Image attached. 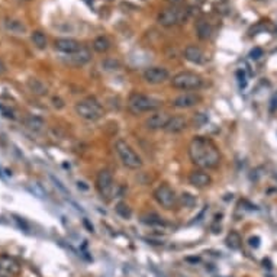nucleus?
I'll return each mask as SVG.
<instances>
[{
    "mask_svg": "<svg viewBox=\"0 0 277 277\" xmlns=\"http://www.w3.org/2000/svg\"><path fill=\"white\" fill-rule=\"evenodd\" d=\"M189 158L200 170H212L221 164V153L216 144L206 137H194L189 144Z\"/></svg>",
    "mask_w": 277,
    "mask_h": 277,
    "instance_id": "f257e3e1",
    "label": "nucleus"
},
{
    "mask_svg": "<svg viewBox=\"0 0 277 277\" xmlns=\"http://www.w3.org/2000/svg\"><path fill=\"white\" fill-rule=\"evenodd\" d=\"M163 106V102L160 99L144 93L134 92L128 97V109L134 115H141V113H150V112H157Z\"/></svg>",
    "mask_w": 277,
    "mask_h": 277,
    "instance_id": "f03ea898",
    "label": "nucleus"
},
{
    "mask_svg": "<svg viewBox=\"0 0 277 277\" xmlns=\"http://www.w3.org/2000/svg\"><path fill=\"white\" fill-rule=\"evenodd\" d=\"M189 18V9L180 6V5H171L170 8L163 9L158 16H157V22L164 27V28H173V27H179L181 24H184Z\"/></svg>",
    "mask_w": 277,
    "mask_h": 277,
    "instance_id": "7ed1b4c3",
    "label": "nucleus"
},
{
    "mask_svg": "<svg viewBox=\"0 0 277 277\" xmlns=\"http://www.w3.org/2000/svg\"><path fill=\"white\" fill-rule=\"evenodd\" d=\"M74 111L82 119L89 122H96L105 116V109L96 99H84L77 102L74 105Z\"/></svg>",
    "mask_w": 277,
    "mask_h": 277,
    "instance_id": "20e7f679",
    "label": "nucleus"
},
{
    "mask_svg": "<svg viewBox=\"0 0 277 277\" xmlns=\"http://www.w3.org/2000/svg\"><path fill=\"white\" fill-rule=\"evenodd\" d=\"M115 151L125 167L131 170H138L142 167V158L125 139L119 138L115 142Z\"/></svg>",
    "mask_w": 277,
    "mask_h": 277,
    "instance_id": "39448f33",
    "label": "nucleus"
},
{
    "mask_svg": "<svg viewBox=\"0 0 277 277\" xmlns=\"http://www.w3.org/2000/svg\"><path fill=\"white\" fill-rule=\"evenodd\" d=\"M170 83L177 90L192 92V90H199L203 86V79L193 71H181L173 76Z\"/></svg>",
    "mask_w": 277,
    "mask_h": 277,
    "instance_id": "423d86ee",
    "label": "nucleus"
},
{
    "mask_svg": "<svg viewBox=\"0 0 277 277\" xmlns=\"http://www.w3.org/2000/svg\"><path fill=\"white\" fill-rule=\"evenodd\" d=\"M154 200L166 210H171L177 206L179 203V197L176 196V192L171 186H168L167 183L160 184L155 190H154Z\"/></svg>",
    "mask_w": 277,
    "mask_h": 277,
    "instance_id": "0eeeda50",
    "label": "nucleus"
},
{
    "mask_svg": "<svg viewBox=\"0 0 277 277\" xmlns=\"http://www.w3.org/2000/svg\"><path fill=\"white\" fill-rule=\"evenodd\" d=\"M113 176L109 168H102L96 176V190L103 199H111L113 194Z\"/></svg>",
    "mask_w": 277,
    "mask_h": 277,
    "instance_id": "6e6552de",
    "label": "nucleus"
},
{
    "mask_svg": "<svg viewBox=\"0 0 277 277\" xmlns=\"http://www.w3.org/2000/svg\"><path fill=\"white\" fill-rule=\"evenodd\" d=\"M202 102V96L194 92H186L171 100V106L176 109H190Z\"/></svg>",
    "mask_w": 277,
    "mask_h": 277,
    "instance_id": "1a4fd4ad",
    "label": "nucleus"
},
{
    "mask_svg": "<svg viewBox=\"0 0 277 277\" xmlns=\"http://www.w3.org/2000/svg\"><path fill=\"white\" fill-rule=\"evenodd\" d=\"M142 77H144V80L148 84H163L170 79V73L164 67L154 66V67L145 69Z\"/></svg>",
    "mask_w": 277,
    "mask_h": 277,
    "instance_id": "9d476101",
    "label": "nucleus"
},
{
    "mask_svg": "<svg viewBox=\"0 0 277 277\" xmlns=\"http://www.w3.org/2000/svg\"><path fill=\"white\" fill-rule=\"evenodd\" d=\"M170 118H171V116H170L167 112L157 111L145 119L144 125H145V128L150 129V131H160V129L164 131V128H166L167 124H168Z\"/></svg>",
    "mask_w": 277,
    "mask_h": 277,
    "instance_id": "9b49d317",
    "label": "nucleus"
},
{
    "mask_svg": "<svg viewBox=\"0 0 277 277\" xmlns=\"http://www.w3.org/2000/svg\"><path fill=\"white\" fill-rule=\"evenodd\" d=\"M90 60H92V53H90V50L82 47L77 53L70 54V56H67V58H64L63 61H64L66 64L71 66V67H83V66H86Z\"/></svg>",
    "mask_w": 277,
    "mask_h": 277,
    "instance_id": "f8f14e48",
    "label": "nucleus"
},
{
    "mask_svg": "<svg viewBox=\"0 0 277 277\" xmlns=\"http://www.w3.org/2000/svg\"><path fill=\"white\" fill-rule=\"evenodd\" d=\"M184 58L196 66H203L208 63V57L203 53V50L196 45H187L184 48Z\"/></svg>",
    "mask_w": 277,
    "mask_h": 277,
    "instance_id": "ddd939ff",
    "label": "nucleus"
},
{
    "mask_svg": "<svg viewBox=\"0 0 277 277\" xmlns=\"http://www.w3.org/2000/svg\"><path fill=\"white\" fill-rule=\"evenodd\" d=\"M0 273L15 277L21 273V264L11 255H0Z\"/></svg>",
    "mask_w": 277,
    "mask_h": 277,
    "instance_id": "4468645a",
    "label": "nucleus"
},
{
    "mask_svg": "<svg viewBox=\"0 0 277 277\" xmlns=\"http://www.w3.org/2000/svg\"><path fill=\"white\" fill-rule=\"evenodd\" d=\"M189 183L196 187V189H206L212 184V177L209 176L205 170H193L190 174H189Z\"/></svg>",
    "mask_w": 277,
    "mask_h": 277,
    "instance_id": "2eb2a0df",
    "label": "nucleus"
},
{
    "mask_svg": "<svg viewBox=\"0 0 277 277\" xmlns=\"http://www.w3.org/2000/svg\"><path fill=\"white\" fill-rule=\"evenodd\" d=\"M54 47H56L57 51H60L63 54H67V56L77 53L82 48L80 42L73 40V38H58L54 42Z\"/></svg>",
    "mask_w": 277,
    "mask_h": 277,
    "instance_id": "dca6fc26",
    "label": "nucleus"
},
{
    "mask_svg": "<svg viewBox=\"0 0 277 277\" xmlns=\"http://www.w3.org/2000/svg\"><path fill=\"white\" fill-rule=\"evenodd\" d=\"M187 125H189V122L184 116H180V115L171 116L167 126L164 128V131L167 134H181L183 131H186Z\"/></svg>",
    "mask_w": 277,
    "mask_h": 277,
    "instance_id": "f3484780",
    "label": "nucleus"
},
{
    "mask_svg": "<svg viewBox=\"0 0 277 277\" xmlns=\"http://www.w3.org/2000/svg\"><path fill=\"white\" fill-rule=\"evenodd\" d=\"M196 32H197L199 40L208 41V40L212 38V35H213V27L210 25V22H208V21L200 19V21L196 22Z\"/></svg>",
    "mask_w": 277,
    "mask_h": 277,
    "instance_id": "a211bd4d",
    "label": "nucleus"
},
{
    "mask_svg": "<svg viewBox=\"0 0 277 277\" xmlns=\"http://www.w3.org/2000/svg\"><path fill=\"white\" fill-rule=\"evenodd\" d=\"M5 28H6V31H9L11 34H15V35H24L27 32V25L22 21L15 19V18L5 19Z\"/></svg>",
    "mask_w": 277,
    "mask_h": 277,
    "instance_id": "6ab92c4d",
    "label": "nucleus"
},
{
    "mask_svg": "<svg viewBox=\"0 0 277 277\" xmlns=\"http://www.w3.org/2000/svg\"><path fill=\"white\" fill-rule=\"evenodd\" d=\"M92 47H93V50H95L96 53H99V54H105V53H108L112 48V42L108 37L100 35V37L95 38Z\"/></svg>",
    "mask_w": 277,
    "mask_h": 277,
    "instance_id": "aec40b11",
    "label": "nucleus"
},
{
    "mask_svg": "<svg viewBox=\"0 0 277 277\" xmlns=\"http://www.w3.org/2000/svg\"><path fill=\"white\" fill-rule=\"evenodd\" d=\"M25 125L34 132H42L44 128H45V122L42 121L40 116H34V115H31V116H28L25 119Z\"/></svg>",
    "mask_w": 277,
    "mask_h": 277,
    "instance_id": "412c9836",
    "label": "nucleus"
},
{
    "mask_svg": "<svg viewBox=\"0 0 277 277\" xmlns=\"http://www.w3.org/2000/svg\"><path fill=\"white\" fill-rule=\"evenodd\" d=\"M225 244H226L228 248L234 249V251L239 249L241 248V245H242L241 235H239L238 232H235V231H231V232L226 235V238H225Z\"/></svg>",
    "mask_w": 277,
    "mask_h": 277,
    "instance_id": "4be33fe9",
    "label": "nucleus"
},
{
    "mask_svg": "<svg viewBox=\"0 0 277 277\" xmlns=\"http://www.w3.org/2000/svg\"><path fill=\"white\" fill-rule=\"evenodd\" d=\"M28 87L31 89L32 93L38 95V96H45L48 93V87L42 83L41 80H37V79H31L28 80Z\"/></svg>",
    "mask_w": 277,
    "mask_h": 277,
    "instance_id": "5701e85b",
    "label": "nucleus"
},
{
    "mask_svg": "<svg viewBox=\"0 0 277 277\" xmlns=\"http://www.w3.org/2000/svg\"><path fill=\"white\" fill-rule=\"evenodd\" d=\"M31 40L34 42V45L37 47V48H40V50H45L47 48V37H45V34L41 32V31H34L32 32V35H31Z\"/></svg>",
    "mask_w": 277,
    "mask_h": 277,
    "instance_id": "b1692460",
    "label": "nucleus"
},
{
    "mask_svg": "<svg viewBox=\"0 0 277 277\" xmlns=\"http://www.w3.org/2000/svg\"><path fill=\"white\" fill-rule=\"evenodd\" d=\"M141 221L144 222V223H147V225H151V226H161V225H164L163 218H160L157 213H145V215L141 216Z\"/></svg>",
    "mask_w": 277,
    "mask_h": 277,
    "instance_id": "393cba45",
    "label": "nucleus"
},
{
    "mask_svg": "<svg viewBox=\"0 0 277 277\" xmlns=\"http://www.w3.org/2000/svg\"><path fill=\"white\" fill-rule=\"evenodd\" d=\"M115 210H116V213H118L121 218H124V219H129V218L132 216V210H131V208H129L125 202H119V203L115 206Z\"/></svg>",
    "mask_w": 277,
    "mask_h": 277,
    "instance_id": "a878e982",
    "label": "nucleus"
},
{
    "mask_svg": "<svg viewBox=\"0 0 277 277\" xmlns=\"http://www.w3.org/2000/svg\"><path fill=\"white\" fill-rule=\"evenodd\" d=\"M180 203L184 206V208H193L194 205H196V197H194L192 193H183L180 196Z\"/></svg>",
    "mask_w": 277,
    "mask_h": 277,
    "instance_id": "bb28decb",
    "label": "nucleus"
},
{
    "mask_svg": "<svg viewBox=\"0 0 277 277\" xmlns=\"http://www.w3.org/2000/svg\"><path fill=\"white\" fill-rule=\"evenodd\" d=\"M31 190H32V193H35L38 197H45V192H44V189H42L38 183H32Z\"/></svg>",
    "mask_w": 277,
    "mask_h": 277,
    "instance_id": "cd10ccee",
    "label": "nucleus"
},
{
    "mask_svg": "<svg viewBox=\"0 0 277 277\" xmlns=\"http://www.w3.org/2000/svg\"><path fill=\"white\" fill-rule=\"evenodd\" d=\"M249 57H251L252 60H258L260 57H263V50H261V48H254V50H251Z\"/></svg>",
    "mask_w": 277,
    "mask_h": 277,
    "instance_id": "c85d7f7f",
    "label": "nucleus"
},
{
    "mask_svg": "<svg viewBox=\"0 0 277 277\" xmlns=\"http://www.w3.org/2000/svg\"><path fill=\"white\" fill-rule=\"evenodd\" d=\"M53 105H54V108H57V109H63L64 108V102L60 97H54L53 99Z\"/></svg>",
    "mask_w": 277,
    "mask_h": 277,
    "instance_id": "c756f323",
    "label": "nucleus"
},
{
    "mask_svg": "<svg viewBox=\"0 0 277 277\" xmlns=\"http://www.w3.org/2000/svg\"><path fill=\"white\" fill-rule=\"evenodd\" d=\"M249 245L254 247V248H258V245H260V238H258V236L249 238Z\"/></svg>",
    "mask_w": 277,
    "mask_h": 277,
    "instance_id": "7c9ffc66",
    "label": "nucleus"
},
{
    "mask_svg": "<svg viewBox=\"0 0 277 277\" xmlns=\"http://www.w3.org/2000/svg\"><path fill=\"white\" fill-rule=\"evenodd\" d=\"M5 73H6V66H5V63L0 60V76H2V74H5Z\"/></svg>",
    "mask_w": 277,
    "mask_h": 277,
    "instance_id": "2f4dec72",
    "label": "nucleus"
},
{
    "mask_svg": "<svg viewBox=\"0 0 277 277\" xmlns=\"http://www.w3.org/2000/svg\"><path fill=\"white\" fill-rule=\"evenodd\" d=\"M166 2H168L170 5H173V6H174V5H180L183 0H166Z\"/></svg>",
    "mask_w": 277,
    "mask_h": 277,
    "instance_id": "473e14b6",
    "label": "nucleus"
},
{
    "mask_svg": "<svg viewBox=\"0 0 277 277\" xmlns=\"http://www.w3.org/2000/svg\"><path fill=\"white\" fill-rule=\"evenodd\" d=\"M0 277H11V276H8V274H3V273H0Z\"/></svg>",
    "mask_w": 277,
    "mask_h": 277,
    "instance_id": "72a5a7b5",
    "label": "nucleus"
},
{
    "mask_svg": "<svg viewBox=\"0 0 277 277\" xmlns=\"http://www.w3.org/2000/svg\"><path fill=\"white\" fill-rule=\"evenodd\" d=\"M106 2H115V0H106Z\"/></svg>",
    "mask_w": 277,
    "mask_h": 277,
    "instance_id": "f704fd0d",
    "label": "nucleus"
}]
</instances>
